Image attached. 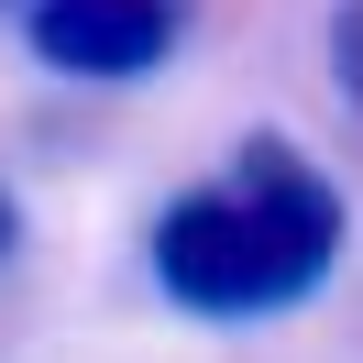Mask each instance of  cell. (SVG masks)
<instances>
[{
    "label": "cell",
    "instance_id": "3957f363",
    "mask_svg": "<svg viewBox=\"0 0 363 363\" xmlns=\"http://www.w3.org/2000/svg\"><path fill=\"white\" fill-rule=\"evenodd\" d=\"M330 77H341V99L363 111V0H341V11H330Z\"/></svg>",
    "mask_w": 363,
    "mask_h": 363
},
{
    "label": "cell",
    "instance_id": "7a4b0ae2",
    "mask_svg": "<svg viewBox=\"0 0 363 363\" xmlns=\"http://www.w3.org/2000/svg\"><path fill=\"white\" fill-rule=\"evenodd\" d=\"M177 33H187V0H33L23 11V45L55 77H143L177 55Z\"/></svg>",
    "mask_w": 363,
    "mask_h": 363
},
{
    "label": "cell",
    "instance_id": "6da1fadb",
    "mask_svg": "<svg viewBox=\"0 0 363 363\" xmlns=\"http://www.w3.org/2000/svg\"><path fill=\"white\" fill-rule=\"evenodd\" d=\"M341 177L319 155H297L286 133H253L220 177L177 187L155 220V286L199 319H275L297 297L330 286L341 264Z\"/></svg>",
    "mask_w": 363,
    "mask_h": 363
},
{
    "label": "cell",
    "instance_id": "277c9868",
    "mask_svg": "<svg viewBox=\"0 0 363 363\" xmlns=\"http://www.w3.org/2000/svg\"><path fill=\"white\" fill-rule=\"evenodd\" d=\"M23 253V209H11V187H0V264Z\"/></svg>",
    "mask_w": 363,
    "mask_h": 363
}]
</instances>
